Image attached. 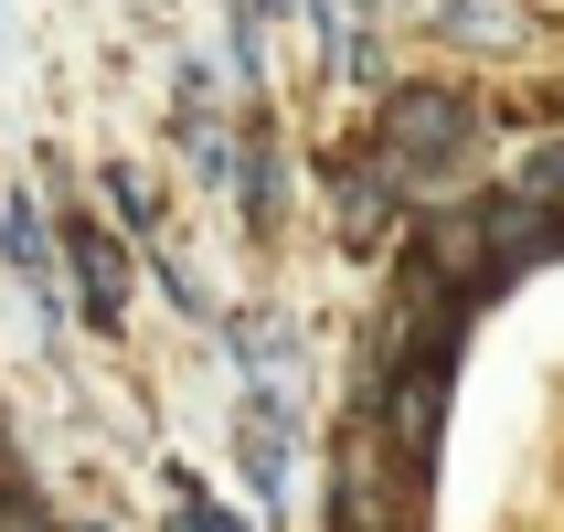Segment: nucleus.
I'll use <instances>...</instances> for the list:
<instances>
[{"instance_id": "6e6552de", "label": "nucleus", "mask_w": 564, "mask_h": 532, "mask_svg": "<svg viewBox=\"0 0 564 532\" xmlns=\"http://www.w3.org/2000/svg\"><path fill=\"white\" fill-rule=\"evenodd\" d=\"M171 490H182V501H171V532H246L235 511H214V501H203L192 479H171Z\"/></svg>"}, {"instance_id": "7ed1b4c3", "label": "nucleus", "mask_w": 564, "mask_h": 532, "mask_svg": "<svg viewBox=\"0 0 564 532\" xmlns=\"http://www.w3.org/2000/svg\"><path fill=\"white\" fill-rule=\"evenodd\" d=\"M64 256H75V287H86V319L96 330H118L128 319V256L107 224H64Z\"/></svg>"}, {"instance_id": "20e7f679", "label": "nucleus", "mask_w": 564, "mask_h": 532, "mask_svg": "<svg viewBox=\"0 0 564 532\" xmlns=\"http://www.w3.org/2000/svg\"><path fill=\"white\" fill-rule=\"evenodd\" d=\"M426 22H437V43H469V54H522L533 43V22L511 0H437Z\"/></svg>"}, {"instance_id": "423d86ee", "label": "nucleus", "mask_w": 564, "mask_h": 532, "mask_svg": "<svg viewBox=\"0 0 564 532\" xmlns=\"http://www.w3.org/2000/svg\"><path fill=\"white\" fill-rule=\"evenodd\" d=\"M0 246H11V267H22L43 298H54V256H43V224H32V203H11V214H0Z\"/></svg>"}, {"instance_id": "f257e3e1", "label": "nucleus", "mask_w": 564, "mask_h": 532, "mask_svg": "<svg viewBox=\"0 0 564 532\" xmlns=\"http://www.w3.org/2000/svg\"><path fill=\"white\" fill-rule=\"evenodd\" d=\"M469 139H479L469 96H447V86H394V96H383V160H394L405 192H447Z\"/></svg>"}, {"instance_id": "0eeeda50", "label": "nucleus", "mask_w": 564, "mask_h": 532, "mask_svg": "<svg viewBox=\"0 0 564 532\" xmlns=\"http://www.w3.org/2000/svg\"><path fill=\"white\" fill-rule=\"evenodd\" d=\"M511 192H533V203H554V214H564V139H543V150H522V171H511Z\"/></svg>"}, {"instance_id": "f03ea898", "label": "nucleus", "mask_w": 564, "mask_h": 532, "mask_svg": "<svg viewBox=\"0 0 564 532\" xmlns=\"http://www.w3.org/2000/svg\"><path fill=\"white\" fill-rule=\"evenodd\" d=\"M447 351H415V373L383 394V426H394V458H405V479L437 458V394H447V373H437Z\"/></svg>"}, {"instance_id": "39448f33", "label": "nucleus", "mask_w": 564, "mask_h": 532, "mask_svg": "<svg viewBox=\"0 0 564 532\" xmlns=\"http://www.w3.org/2000/svg\"><path fill=\"white\" fill-rule=\"evenodd\" d=\"M319 22H330V64H341V75H373V32H362V0H319Z\"/></svg>"}, {"instance_id": "1a4fd4ad", "label": "nucleus", "mask_w": 564, "mask_h": 532, "mask_svg": "<svg viewBox=\"0 0 564 532\" xmlns=\"http://www.w3.org/2000/svg\"><path fill=\"white\" fill-rule=\"evenodd\" d=\"M11 532H32V522H11Z\"/></svg>"}, {"instance_id": "9d476101", "label": "nucleus", "mask_w": 564, "mask_h": 532, "mask_svg": "<svg viewBox=\"0 0 564 532\" xmlns=\"http://www.w3.org/2000/svg\"><path fill=\"white\" fill-rule=\"evenodd\" d=\"M394 532H415V522H394Z\"/></svg>"}]
</instances>
